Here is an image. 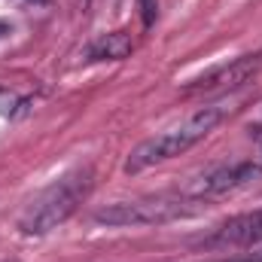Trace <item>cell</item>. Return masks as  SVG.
I'll return each mask as SVG.
<instances>
[{
  "label": "cell",
  "instance_id": "1",
  "mask_svg": "<svg viewBox=\"0 0 262 262\" xmlns=\"http://www.w3.org/2000/svg\"><path fill=\"white\" fill-rule=\"evenodd\" d=\"M92 183H95L92 165H79L73 171H64L58 180H52L46 189H40L25 204V210L18 213V232L21 235H49L52 229H58L64 220L76 213V207L92 192Z\"/></svg>",
  "mask_w": 262,
  "mask_h": 262
},
{
  "label": "cell",
  "instance_id": "11",
  "mask_svg": "<svg viewBox=\"0 0 262 262\" xmlns=\"http://www.w3.org/2000/svg\"><path fill=\"white\" fill-rule=\"evenodd\" d=\"M21 3H46V0H21Z\"/></svg>",
  "mask_w": 262,
  "mask_h": 262
},
{
  "label": "cell",
  "instance_id": "7",
  "mask_svg": "<svg viewBox=\"0 0 262 262\" xmlns=\"http://www.w3.org/2000/svg\"><path fill=\"white\" fill-rule=\"evenodd\" d=\"M134 43L125 31H113V34H101L92 46H89V58L92 61H122L128 58Z\"/></svg>",
  "mask_w": 262,
  "mask_h": 262
},
{
  "label": "cell",
  "instance_id": "8",
  "mask_svg": "<svg viewBox=\"0 0 262 262\" xmlns=\"http://www.w3.org/2000/svg\"><path fill=\"white\" fill-rule=\"evenodd\" d=\"M137 3H140V12H143V25L149 28L156 21V15H159V3L156 0H137Z\"/></svg>",
  "mask_w": 262,
  "mask_h": 262
},
{
  "label": "cell",
  "instance_id": "10",
  "mask_svg": "<svg viewBox=\"0 0 262 262\" xmlns=\"http://www.w3.org/2000/svg\"><path fill=\"white\" fill-rule=\"evenodd\" d=\"M6 34H9V25H3V21H0V37H6Z\"/></svg>",
  "mask_w": 262,
  "mask_h": 262
},
{
  "label": "cell",
  "instance_id": "5",
  "mask_svg": "<svg viewBox=\"0 0 262 262\" xmlns=\"http://www.w3.org/2000/svg\"><path fill=\"white\" fill-rule=\"evenodd\" d=\"M253 244H262V207L232 216L207 238V247H253Z\"/></svg>",
  "mask_w": 262,
  "mask_h": 262
},
{
  "label": "cell",
  "instance_id": "9",
  "mask_svg": "<svg viewBox=\"0 0 262 262\" xmlns=\"http://www.w3.org/2000/svg\"><path fill=\"white\" fill-rule=\"evenodd\" d=\"M220 262H262V250H259V253H247V256H238V259H220Z\"/></svg>",
  "mask_w": 262,
  "mask_h": 262
},
{
  "label": "cell",
  "instance_id": "3",
  "mask_svg": "<svg viewBox=\"0 0 262 262\" xmlns=\"http://www.w3.org/2000/svg\"><path fill=\"white\" fill-rule=\"evenodd\" d=\"M201 210V201L186 192H162V195H146V198H131V201H116L107 204L95 213V220L101 226H116V229H128V226H165L183 216H192Z\"/></svg>",
  "mask_w": 262,
  "mask_h": 262
},
{
  "label": "cell",
  "instance_id": "12",
  "mask_svg": "<svg viewBox=\"0 0 262 262\" xmlns=\"http://www.w3.org/2000/svg\"><path fill=\"white\" fill-rule=\"evenodd\" d=\"M9 262H15V259H9Z\"/></svg>",
  "mask_w": 262,
  "mask_h": 262
},
{
  "label": "cell",
  "instance_id": "4",
  "mask_svg": "<svg viewBox=\"0 0 262 262\" xmlns=\"http://www.w3.org/2000/svg\"><path fill=\"white\" fill-rule=\"evenodd\" d=\"M253 177H259V165H253V162L223 165V168H213L210 174H204L201 180H195V183L186 189V195L198 198V201H207V198L226 195V192H232V189L250 183Z\"/></svg>",
  "mask_w": 262,
  "mask_h": 262
},
{
  "label": "cell",
  "instance_id": "2",
  "mask_svg": "<svg viewBox=\"0 0 262 262\" xmlns=\"http://www.w3.org/2000/svg\"><path fill=\"white\" fill-rule=\"evenodd\" d=\"M220 122H223V110L220 107H201L189 119H183L180 125H174V128H168V131H162V134H156V137H149V140H143V143H137L128 152L122 171L125 174H140V171H146V168H152L159 162H168V159L192 149L198 140H204Z\"/></svg>",
  "mask_w": 262,
  "mask_h": 262
},
{
  "label": "cell",
  "instance_id": "6",
  "mask_svg": "<svg viewBox=\"0 0 262 262\" xmlns=\"http://www.w3.org/2000/svg\"><path fill=\"white\" fill-rule=\"evenodd\" d=\"M259 67V55H241L229 64L213 67L210 73H204L201 79H195L189 85V92H226V89H238L244 85Z\"/></svg>",
  "mask_w": 262,
  "mask_h": 262
}]
</instances>
